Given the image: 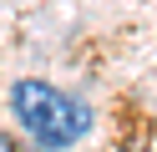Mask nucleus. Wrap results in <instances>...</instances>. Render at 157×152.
Wrapping results in <instances>:
<instances>
[{
	"label": "nucleus",
	"instance_id": "f257e3e1",
	"mask_svg": "<svg viewBox=\"0 0 157 152\" xmlns=\"http://www.w3.org/2000/svg\"><path fill=\"white\" fill-rule=\"evenodd\" d=\"M10 117L21 122V132H31V142L46 147V152H61V147H71V142H81L86 127H91L86 101L66 96L61 86H51V81H41V76H25V81L10 86Z\"/></svg>",
	"mask_w": 157,
	"mask_h": 152
},
{
	"label": "nucleus",
	"instance_id": "f03ea898",
	"mask_svg": "<svg viewBox=\"0 0 157 152\" xmlns=\"http://www.w3.org/2000/svg\"><path fill=\"white\" fill-rule=\"evenodd\" d=\"M0 152H25V147H21V137H10V132H0Z\"/></svg>",
	"mask_w": 157,
	"mask_h": 152
}]
</instances>
